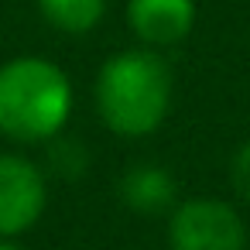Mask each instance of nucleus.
Returning a JSON list of instances; mask_svg holds the SVG:
<instances>
[{
  "mask_svg": "<svg viewBox=\"0 0 250 250\" xmlns=\"http://www.w3.org/2000/svg\"><path fill=\"white\" fill-rule=\"evenodd\" d=\"M171 110V69L151 48H127L96 76V113L120 137L154 134Z\"/></svg>",
  "mask_w": 250,
  "mask_h": 250,
  "instance_id": "1",
  "label": "nucleus"
},
{
  "mask_svg": "<svg viewBox=\"0 0 250 250\" xmlns=\"http://www.w3.org/2000/svg\"><path fill=\"white\" fill-rule=\"evenodd\" d=\"M48 206V182L24 154H0V236H24Z\"/></svg>",
  "mask_w": 250,
  "mask_h": 250,
  "instance_id": "4",
  "label": "nucleus"
},
{
  "mask_svg": "<svg viewBox=\"0 0 250 250\" xmlns=\"http://www.w3.org/2000/svg\"><path fill=\"white\" fill-rule=\"evenodd\" d=\"M168 243L171 250H247V226L229 202L199 195L171 209Z\"/></svg>",
  "mask_w": 250,
  "mask_h": 250,
  "instance_id": "3",
  "label": "nucleus"
},
{
  "mask_svg": "<svg viewBox=\"0 0 250 250\" xmlns=\"http://www.w3.org/2000/svg\"><path fill=\"white\" fill-rule=\"evenodd\" d=\"M72 113L69 76L38 55L0 65V134L18 144H38L62 134Z\"/></svg>",
  "mask_w": 250,
  "mask_h": 250,
  "instance_id": "2",
  "label": "nucleus"
},
{
  "mask_svg": "<svg viewBox=\"0 0 250 250\" xmlns=\"http://www.w3.org/2000/svg\"><path fill=\"white\" fill-rule=\"evenodd\" d=\"M0 250H24L18 240H7V236H0Z\"/></svg>",
  "mask_w": 250,
  "mask_h": 250,
  "instance_id": "9",
  "label": "nucleus"
},
{
  "mask_svg": "<svg viewBox=\"0 0 250 250\" xmlns=\"http://www.w3.org/2000/svg\"><path fill=\"white\" fill-rule=\"evenodd\" d=\"M127 24L147 48H168L195 28V0H127Z\"/></svg>",
  "mask_w": 250,
  "mask_h": 250,
  "instance_id": "5",
  "label": "nucleus"
},
{
  "mask_svg": "<svg viewBox=\"0 0 250 250\" xmlns=\"http://www.w3.org/2000/svg\"><path fill=\"white\" fill-rule=\"evenodd\" d=\"M229 182L236 188V195L250 206V141L240 144V151L233 154V165H229Z\"/></svg>",
  "mask_w": 250,
  "mask_h": 250,
  "instance_id": "8",
  "label": "nucleus"
},
{
  "mask_svg": "<svg viewBox=\"0 0 250 250\" xmlns=\"http://www.w3.org/2000/svg\"><path fill=\"white\" fill-rule=\"evenodd\" d=\"M38 11L55 31L86 35L103 21L106 0H38Z\"/></svg>",
  "mask_w": 250,
  "mask_h": 250,
  "instance_id": "7",
  "label": "nucleus"
},
{
  "mask_svg": "<svg viewBox=\"0 0 250 250\" xmlns=\"http://www.w3.org/2000/svg\"><path fill=\"white\" fill-rule=\"evenodd\" d=\"M120 199L127 202V209L154 216V212H168L175 209V178L168 168L161 165H134L124 171L120 178Z\"/></svg>",
  "mask_w": 250,
  "mask_h": 250,
  "instance_id": "6",
  "label": "nucleus"
}]
</instances>
